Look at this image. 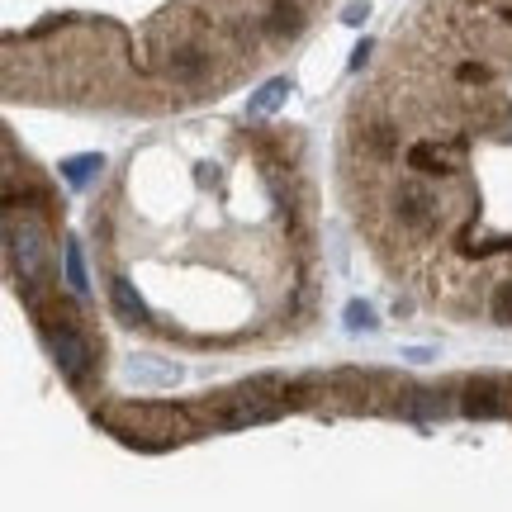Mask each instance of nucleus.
I'll return each instance as SVG.
<instances>
[{
  "label": "nucleus",
  "instance_id": "13",
  "mask_svg": "<svg viewBox=\"0 0 512 512\" xmlns=\"http://www.w3.org/2000/svg\"><path fill=\"white\" fill-rule=\"evenodd\" d=\"M366 57H370V43H356V53H351V67L361 72V67H366Z\"/></svg>",
  "mask_w": 512,
  "mask_h": 512
},
{
  "label": "nucleus",
  "instance_id": "2",
  "mask_svg": "<svg viewBox=\"0 0 512 512\" xmlns=\"http://www.w3.org/2000/svg\"><path fill=\"white\" fill-rule=\"evenodd\" d=\"M5 247H10V261H15L19 280H24L29 290L48 280V242H43V233H38V223L29 219V214H10V223H5Z\"/></svg>",
  "mask_w": 512,
  "mask_h": 512
},
{
  "label": "nucleus",
  "instance_id": "1",
  "mask_svg": "<svg viewBox=\"0 0 512 512\" xmlns=\"http://www.w3.org/2000/svg\"><path fill=\"white\" fill-rule=\"evenodd\" d=\"M105 427H114L124 441H138V446H166V441L185 437V418L176 408H114L105 413Z\"/></svg>",
  "mask_w": 512,
  "mask_h": 512
},
{
  "label": "nucleus",
  "instance_id": "8",
  "mask_svg": "<svg viewBox=\"0 0 512 512\" xmlns=\"http://www.w3.org/2000/svg\"><path fill=\"white\" fill-rule=\"evenodd\" d=\"M105 171V157H72V162H62V176L81 190V185H91V176Z\"/></svg>",
  "mask_w": 512,
  "mask_h": 512
},
{
  "label": "nucleus",
  "instance_id": "3",
  "mask_svg": "<svg viewBox=\"0 0 512 512\" xmlns=\"http://www.w3.org/2000/svg\"><path fill=\"white\" fill-rule=\"evenodd\" d=\"M394 219H399L408 233H432V228L446 219L441 190L427 181V176H408V181L394 190Z\"/></svg>",
  "mask_w": 512,
  "mask_h": 512
},
{
  "label": "nucleus",
  "instance_id": "12",
  "mask_svg": "<svg viewBox=\"0 0 512 512\" xmlns=\"http://www.w3.org/2000/svg\"><path fill=\"white\" fill-rule=\"evenodd\" d=\"M347 328H356V332H361V328H375V313H370L366 304H351V309H347Z\"/></svg>",
  "mask_w": 512,
  "mask_h": 512
},
{
  "label": "nucleus",
  "instance_id": "7",
  "mask_svg": "<svg viewBox=\"0 0 512 512\" xmlns=\"http://www.w3.org/2000/svg\"><path fill=\"white\" fill-rule=\"evenodd\" d=\"M470 418H494V413H503L508 403H503V394H498L494 384H470L465 389V403H460Z\"/></svg>",
  "mask_w": 512,
  "mask_h": 512
},
{
  "label": "nucleus",
  "instance_id": "5",
  "mask_svg": "<svg viewBox=\"0 0 512 512\" xmlns=\"http://www.w3.org/2000/svg\"><path fill=\"white\" fill-rule=\"evenodd\" d=\"M110 304H114V313H119L124 323H133V328H138V323H147L143 299L133 294V285H128L124 275H114V280H110Z\"/></svg>",
  "mask_w": 512,
  "mask_h": 512
},
{
  "label": "nucleus",
  "instance_id": "9",
  "mask_svg": "<svg viewBox=\"0 0 512 512\" xmlns=\"http://www.w3.org/2000/svg\"><path fill=\"white\" fill-rule=\"evenodd\" d=\"M285 95H290V81H285V76H280V81H271V86H261V91L252 95V114H275Z\"/></svg>",
  "mask_w": 512,
  "mask_h": 512
},
{
  "label": "nucleus",
  "instance_id": "6",
  "mask_svg": "<svg viewBox=\"0 0 512 512\" xmlns=\"http://www.w3.org/2000/svg\"><path fill=\"white\" fill-rule=\"evenodd\" d=\"M304 29V10L294 5V0H275L271 15H266V34L271 38H294Z\"/></svg>",
  "mask_w": 512,
  "mask_h": 512
},
{
  "label": "nucleus",
  "instance_id": "11",
  "mask_svg": "<svg viewBox=\"0 0 512 512\" xmlns=\"http://www.w3.org/2000/svg\"><path fill=\"white\" fill-rule=\"evenodd\" d=\"M489 313H494L498 323H508L512 328V280H503V285L489 294Z\"/></svg>",
  "mask_w": 512,
  "mask_h": 512
},
{
  "label": "nucleus",
  "instance_id": "4",
  "mask_svg": "<svg viewBox=\"0 0 512 512\" xmlns=\"http://www.w3.org/2000/svg\"><path fill=\"white\" fill-rule=\"evenodd\" d=\"M38 328H43V337H48V347H53L57 366H62L67 380L81 384L91 375V347H86V337H81V328H76L72 318H38Z\"/></svg>",
  "mask_w": 512,
  "mask_h": 512
},
{
  "label": "nucleus",
  "instance_id": "10",
  "mask_svg": "<svg viewBox=\"0 0 512 512\" xmlns=\"http://www.w3.org/2000/svg\"><path fill=\"white\" fill-rule=\"evenodd\" d=\"M67 285H72V294H86V266H81L76 238H67Z\"/></svg>",
  "mask_w": 512,
  "mask_h": 512
}]
</instances>
